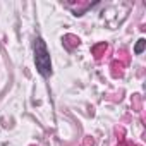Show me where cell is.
<instances>
[{
	"label": "cell",
	"mask_w": 146,
	"mask_h": 146,
	"mask_svg": "<svg viewBox=\"0 0 146 146\" xmlns=\"http://www.w3.org/2000/svg\"><path fill=\"white\" fill-rule=\"evenodd\" d=\"M35 65L38 74L43 78H50L52 76V58H50V52L46 48V43L41 36L35 38Z\"/></svg>",
	"instance_id": "6da1fadb"
},
{
	"label": "cell",
	"mask_w": 146,
	"mask_h": 146,
	"mask_svg": "<svg viewBox=\"0 0 146 146\" xmlns=\"http://www.w3.org/2000/svg\"><path fill=\"white\" fill-rule=\"evenodd\" d=\"M144 46H146V40H144V38H139V40H137V43H136V46H134V53H136V55L143 53Z\"/></svg>",
	"instance_id": "7a4b0ae2"
},
{
	"label": "cell",
	"mask_w": 146,
	"mask_h": 146,
	"mask_svg": "<svg viewBox=\"0 0 146 146\" xmlns=\"http://www.w3.org/2000/svg\"><path fill=\"white\" fill-rule=\"evenodd\" d=\"M102 52H107V43H102V45H96L93 48V53H95V58H102Z\"/></svg>",
	"instance_id": "3957f363"
}]
</instances>
